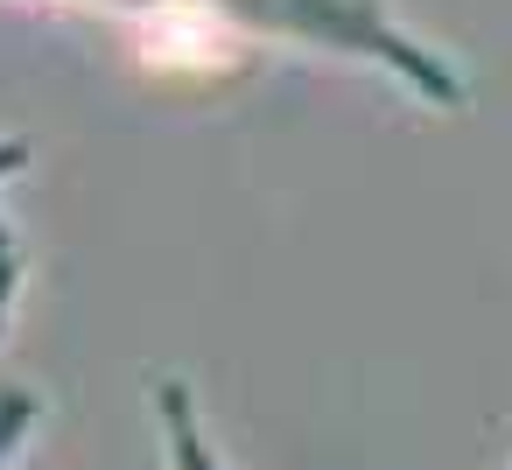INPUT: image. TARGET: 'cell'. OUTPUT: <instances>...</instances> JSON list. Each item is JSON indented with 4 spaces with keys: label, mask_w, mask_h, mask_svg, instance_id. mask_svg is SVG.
Here are the masks:
<instances>
[{
    "label": "cell",
    "mask_w": 512,
    "mask_h": 470,
    "mask_svg": "<svg viewBox=\"0 0 512 470\" xmlns=\"http://www.w3.org/2000/svg\"><path fill=\"white\" fill-rule=\"evenodd\" d=\"M43 8L197 22V29H225V36H246V43H288V50H309V57H344V64L386 71L428 113H463L470 106L463 71L393 15V0H43Z\"/></svg>",
    "instance_id": "obj_1"
}]
</instances>
